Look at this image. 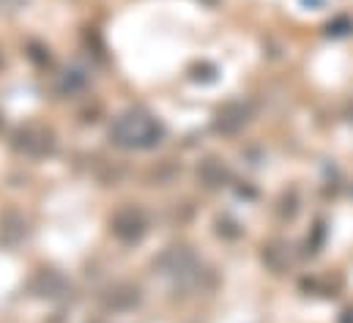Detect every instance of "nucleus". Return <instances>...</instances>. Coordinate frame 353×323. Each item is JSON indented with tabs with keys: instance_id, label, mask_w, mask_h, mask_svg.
I'll return each mask as SVG.
<instances>
[{
	"instance_id": "1",
	"label": "nucleus",
	"mask_w": 353,
	"mask_h": 323,
	"mask_svg": "<svg viewBox=\"0 0 353 323\" xmlns=\"http://www.w3.org/2000/svg\"><path fill=\"white\" fill-rule=\"evenodd\" d=\"M107 137L121 151H148L162 143L165 126L145 110H126L112 121Z\"/></svg>"
},
{
	"instance_id": "2",
	"label": "nucleus",
	"mask_w": 353,
	"mask_h": 323,
	"mask_svg": "<svg viewBox=\"0 0 353 323\" xmlns=\"http://www.w3.org/2000/svg\"><path fill=\"white\" fill-rule=\"evenodd\" d=\"M154 268H159L162 277L173 280V285H181L186 291H197V282L208 274L200 260L194 257V252L183 244H176V246H168L157 260H154Z\"/></svg>"
},
{
	"instance_id": "3",
	"label": "nucleus",
	"mask_w": 353,
	"mask_h": 323,
	"mask_svg": "<svg viewBox=\"0 0 353 323\" xmlns=\"http://www.w3.org/2000/svg\"><path fill=\"white\" fill-rule=\"evenodd\" d=\"M55 132L47 126V124H39V121H28L22 126L14 129L11 135V148L19 154V157H28V159H44L55 151Z\"/></svg>"
},
{
	"instance_id": "4",
	"label": "nucleus",
	"mask_w": 353,
	"mask_h": 323,
	"mask_svg": "<svg viewBox=\"0 0 353 323\" xmlns=\"http://www.w3.org/2000/svg\"><path fill=\"white\" fill-rule=\"evenodd\" d=\"M110 231H112V236L118 242L137 244L145 236V231H148V214L140 206H134V203H123V206H118L112 211Z\"/></svg>"
},
{
	"instance_id": "5",
	"label": "nucleus",
	"mask_w": 353,
	"mask_h": 323,
	"mask_svg": "<svg viewBox=\"0 0 353 323\" xmlns=\"http://www.w3.org/2000/svg\"><path fill=\"white\" fill-rule=\"evenodd\" d=\"M140 288L132 285V282H112L107 285L101 293H99V302L104 310L110 313H126V310H134L140 304Z\"/></svg>"
},
{
	"instance_id": "6",
	"label": "nucleus",
	"mask_w": 353,
	"mask_h": 323,
	"mask_svg": "<svg viewBox=\"0 0 353 323\" xmlns=\"http://www.w3.org/2000/svg\"><path fill=\"white\" fill-rule=\"evenodd\" d=\"M247 124H250V107H247L244 101H230V104H225V107L216 112V118H214V129L222 132V135H236V132H241Z\"/></svg>"
},
{
	"instance_id": "7",
	"label": "nucleus",
	"mask_w": 353,
	"mask_h": 323,
	"mask_svg": "<svg viewBox=\"0 0 353 323\" xmlns=\"http://www.w3.org/2000/svg\"><path fill=\"white\" fill-rule=\"evenodd\" d=\"M30 291L36 296H44V299H61L66 291H69V282L63 274H58L55 268H41L33 274L30 280Z\"/></svg>"
},
{
	"instance_id": "8",
	"label": "nucleus",
	"mask_w": 353,
	"mask_h": 323,
	"mask_svg": "<svg viewBox=\"0 0 353 323\" xmlns=\"http://www.w3.org/2000/svg\"><path fill=\"white\" fill-rule=\"evenodd\" d=\"M88 88V75L80 66H69L55 77V93L58 96H77Z\"/></svg>"
},
{
	"instance_id": "9",
	"label": "nucleus",
	"mask_w": 353,
	"mask_h": 323,
	"mask_svg": "<svg viewBox=\"0 0 353 323\" xmlns=\"http://www.w3.org/2000/svg\"><path fill=\"white\" fill-rule=\"evenodd\" d=\"M197 178H200V184L205 189H219L228 181V167L216 157H208V159H203L197 164Z\"/></svg>"
},
{
	"instance_id": "10",
	"label": "nucleus",
	"mask_w": 353,
	"mask_h": 323,
	"mask_svg": "<svg viewBox=\"0 0 353 323\" xmlns=\"http://www.w3.org/2000/svg\"><path fill=\"white\" fill-rule=\"evenodd\" d=\"M25 233H28V225H25V219L19 217V214H6L3 219H0V242L3 244H19L25 239Z\"/></svg>"
},
{
	"instance_id": "11",
	"label": "nucleus",
	"mask_w": 353,
	"mask_h": 323,
	"mask_svg": "<svg viewBox=\"0 0 353 323\" xmlns=\"http://www.w3.org/2000/svg\"><path fill=\"white\" fill-rule=\"evenodd\" d=\"M0 126H3V115H0Z\"/></svg>"
},
{
	"instance_id": "12",
	"label": "nucleus",
	"mask_w": 353,
	"mask_h": 323,
	"mask_svg": "<svg viewBox=\"0 0 353 323\" xmlns=\"http://www.w3.org/2000/svg\"><path fill=\"white\" fill-rule=\"evenodd\" d=\"M0 66H3V58H0Z\"/></svg>"
}]
</instances>
